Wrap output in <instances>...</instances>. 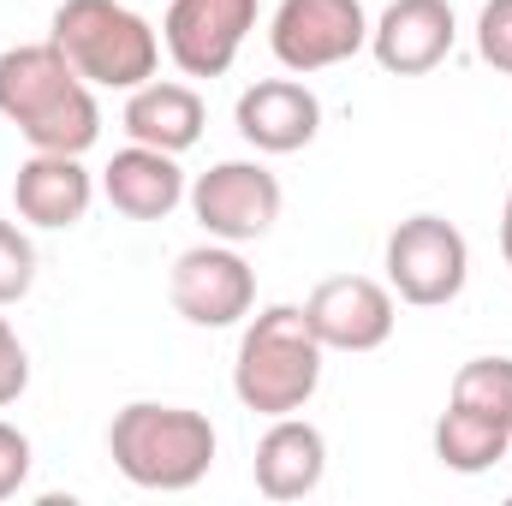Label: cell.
Returning a JSON list of instances; mask_svg holds the SVG:
<instances>
[{"label": "cell", "instance_id": "obj_1", "mask_svg": "<svg viewBox=\"0 0 512 506\" xmlns=\"http://www.w3.org/2000/svg\"><path fill=\"white\" fill-rule=\"evenodd\" d=\"M0 120L48 155H84L102 137L96 84H84L54 42H18L0 54Z\"/></svg>", "mask_w": 512, "mask_h": 506}, {"label": "cell", "instance_id": "obj_2", "mask_svg": "<svg viewBox=\"0 0 512 506\" xmlns=\"http://www.w3.org/2000/svg\"><path fill=\"white\" fill-rule=\"evenodd\" d=\"M215 423L191 405H161V399H131L108 423V453L120 477L155 495H185L209 477L215 465Z\"/></svg>", "mask_w": 512, "mask_h": 506}, {"label": "cell", "instance_id": "obj_3", "mask_svg": "<svg viewBox=\"0 0 512 506\" xmlns=\"http://www.w3.org/2000/svg\"><path fill=\"white\" fill-rule=\"evenodd\" d=\"M322 387V340L298 304H268L239 340L233 393L256 417H292Z\"/></svg>", "mask_w": 512, "mask_h": 506}, {"label": "cell", "instance_id": "obj_4", "mask_svg": "<svg viewBox=\"0 0 512 506\" xmlns=\"http://www.w3.org/2000/svg\"><path fill=\"white\" fill-rule=\"evenodd\" d=\"M48 42L78 66L84 84H102V90H137L161 66V36L149 30L143 12L120 0H60Z\"/></svg>", "mask_w": 512, "mask_h": 506}, {"label": "cell", "instance_id": "obj_5", "mask_svg": "<svg viewBox=\"0 0 512 506\" xmlns=\"http://www.w3.org/2000/svg\"><path fill=\"white\" fill-rule=\"evenodd\" d=\"M471 280V245L453 221L441 215H411L393 227L387 239V286L399 292V304L417 310H441L465 292Z\"/></svg>", "mask_w": 512, "mask_h": 506}, {"label": "cell", "instance_id": "obj_6", "mask_svg": "<svg viewBox=\"0 0 512 506\" xmlns=\"http://www.w3.org/2000/svg\"><path fill=\"white\" fill-rule=\"evenodd\" d=\"M268 48L298 78L328 72V66L352 60L358 48H370L364 0H280L274 24H268Z\"/></svg>", "mask_w": 512, "mask_h": 506}, {"label": "cell", "instance_id": "obj_7", "mask_svg": "<svg viewBox=\"0 0 512 506\" xmlns=\"http://www.w3.org/2000/svg\"><path fill=\"white\" fill-rule=\"evenodd\" d=\"M191 215L221 245H251L280 221V179L262 161H215L191 185Z\"/></svg>", "mask_w": 512, "mask_h": 506}, {"label": "cell", "instance_id": "obj_8", "mask_svg": "<svg viewBox=\"0 0 512 506\" xmlns=\"http://www.w3.org/2000/svg\"><path fill=\"white\" fill-rule=\"evenodd\" d=\"M251 30L256 0H173L161 18V48L185 78H221L233 72Z\"/></svg>", "mask_w": 512, "mask_h": 506}, {"label": "cell", "instance_id": "obj_9", "mask_svg": "<svg viewBox=\"0 0 512 506\" xmlns=\"http://www.w3.org/2000/svg\"><path fill=\"white\" fill-rule=\"evenodd\" d=\"M167 298H173V310H179L191 328H233V322L251 316L256 274L233 245L215 239V245H197V251H185L173 262Z\"/></svg>", "mask_w": 512, "mask_h": 506}, {"label": "cell", "instance_id": "obj_10", "mask_svg": "<svg viewBox=\"0 0 512 506\" xmlns=\"http://www.w3.org/2000/svg\"><path fill=\"white\" fill-rule=\"evenodd\" d=\"M322 352H376L393 340V286L370 280V274H334L310 292L304 304Z\"/></svg>", "mask_w": 512, "mask_h": 506}, {"label": "cell", "instance_id": "obj_11", "mask_svg": "<svg viewBox=\"0 0 512 506\" xmlns=\"http://www.w3.org/2000/svg\"><path fill=\"white\" fill-rule=\"evenodd\" d=\"M459 42V18L447 0H393L370 24V54L393 78H423L435 72Z\"/></svg>", "mask_w": 512, "mask_h": 506}, {"label": "cell", "instance_id": "obj_12", "mask_svg": "<svg viewBox=\"0 0 512 506\" xmlns=\"http://www.w3.org/2000/svg\"><path fill=\"white\" fill-rule=\"evenodd\" d=\"M233 120H239V137L251 149H262V155H292V149H304L322 131V102L298 78H262V84H251L239 96Z\"/></svg>", "mask_w": 512, "mask_h": 506}, {"label": "cell", "instance_id": "obj_13", "mask_svg": "<svg viewBox=\"0 0 512 506\" xmlns=\"http://www.w3.org/2000/svg\"><path fill=\"white\" fill-rule=\"evenodd\" d=\"M90 197H96V179L84 173L78 155H48V149H36V155L18 167V179H12L18 215H24L30 227H48V233L78 227V221L90 215Z\"/></svg>", "mask_w": 512, "mask_h": 506}, {"label": "cell", "instance_id": "obj_14", "mask_svg": "<svg viewBox=\"0 0 512 506\" xmlns=\"http://www.w3.org/2000/svg\"><path fill=\"white\" fill-rule=\"evenodd\" d=\"M256 489L268 501H304L322 489V471H328V441L316 423H304L298 411L292 417H274L268 435L256 441Z\"/></svg>", "mask_w": 512, "mask_h": 506}, {"label": "cell", "instance_id": "obj_15", "mask_svg": "<svg viewBox=\"0 0 512 506\" xmlns=\"http://www.w3.org/2000/svg\"><path fill=\"white\" fill-rule=\"evenodd\" d=\"M102 191H108V203H114L126 221H167V215L185 203L179 155L149 149V143H131V149H120V155L102 167Z\"/></svg>", "mask_w": 512, "mask_h": 506}, {"label": "cell", "instance_id": "obj_16", "mask_svg": "<svg viewBox=\"0 0 512 506\" xmlns=\"http://www.w3.org/2000/svg\"><path fill=\"white\" fill-rule=\"evenodd\" d=\"M203 126H209V108H203V96L191 84L149 78V84L131 90V102H126L131 143H149V149H167V155H185L203 137Z\"/></svg>", "mask_w": 512, "mask_h": 506}, {"label": "cell", "instance_id": "obj_17", "mask_svg": "<svg viewBox=\"0 0 512 506\" xmlns=\"http://www.w3.org/2000/svg\"><path fill=\"white\" fill-rule=\"evenodd\" d=\"M447 411L512 435V358H471V364H459Z\"/></svg>", "mask_w": 512, "mask_h": 506}, {"label": "cell", "instance_id": "obj_18", "mask_svg": "<svg viewBox=\"0 0 512 506\" xmlns=\"http://www.w3.org/2000/svg\"><path fill=\"white\" fill-rule=\"evenodd\" d=\"M30 286H36V245L12 221H0V304H18Z\"/></svg>", "mask_w": 512, "mask_h": 506}, {"label": "cell", "instance_id": "obj_19", "mask_svg": "<svg viewBox=\"0 0 512 506\" xmlns=\"http://www.w3.org/2000/svg\"><path fill=\"white\" fill-rule=\"evenodd\" d=\"M477 54L512 78V0H489L477 12Z\"/></svg>", "mask_w": 512, "mask_h": 506}, {"label": "cell", "instance_id": "obj_20", "mask_svg": "<svg viewBox=\"0 0 512 506\" xmlns=\"http://www.w3.org/2000/svg\"><path fill=\"white\" fill-rule=\"evenodd\" d=\"M24 477H30V435L0 423V501H12L24 489Z\"/></svg>", "mask_w": 512, "mask_h": 506}, {"label": "cell", "instance_id": "obj_21", "mask_svg": "<svg viewBox=\"0 0 512 506\" xmlns=\"http://www.w3.org/2000/svg\"><path fill=\"white\" fill-rule=\"evenodd\" d=\"M24 387H30V352H24V340L6 328V316H0V405H12Z\"/></svg>", "mask_w": 512, "mask_h": 506}, {"label": "cell", "instance_id": "obj_22", "mask_svg": "<svg viewBox=\"0 0 512 506\" xmlns=\"http://www.w3.org/2000/svg\"><path fill=\"white\" fill-rule=\"evenodd\" d=\"M501 256H507V268H512V191H507V209H501Z\"/></svg>", "mask_w": 512, "mask_h": 506}]
</instances>
